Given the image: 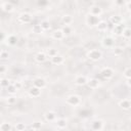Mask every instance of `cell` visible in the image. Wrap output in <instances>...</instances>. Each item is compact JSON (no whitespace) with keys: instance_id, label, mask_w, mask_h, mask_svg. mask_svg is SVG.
Here are the masks:
<instances>
[{"instance_id":"26","label":"cell","mask_w":131,"mask_h":131,"mask_svg":"<svg viewBox=\"0 0 131 131\" xmlns=\"http://www.w3.org/2000/svg\"><path fill=\"white\" fill-rule=\"evenodd\" d=\"M11 130H12V126L10 123L2 122V124L0 125V131H11Z\"/></svg>"},{"instance_id":"21","label":"cell","mask_w":131,"mask_h":131,"mask_svg":"<svg viewBox=\"0 0 131 131\" xmlns=\"http://www.w3.org/2000/svg\"><path fill=\"white\" fill-rule=\"evenodd\" d=\"M124 29H125V26H124L123 24H119V25H117V26H114L113 32H114L115 35H122Z\"/></svg>"},{"instance_id":"8","label":"cell","mask_w":131,"mask_h":131,"mask_svg":"<svg viewBox=\"0 0 131 131\" xmlns=\"http://www.w3.org/2000/svg\"><path fill=\"white\" fill-rule=\"evenodd\" d=\"M99 23V17L97 16H93L91 14H88L86 17V24L90 27H96L97 24Z\"/></svg>"},{"instance_id":"28","label":"cell","mask_w":131,"mask_h":131,"mask_svg":"<svg viewBox=\"0 0 131 131\" xmlns=\"http://www.w3.org/2000/svg\"><path fill=\"white\" fill-rule=\"evenodd\" d=\"M122 35H123V37L125 39H130V37H131V30H130V28L125 27V29L123 30Z\"/></svg>"},{"instance_id":"22","label":"cell","mask_w":131,"mask_h":131,"mask_svg":"<svg viewBox=\"0 0 131 131\" xmlns=\"http://www.w3.org/2000/svg\"><path fill=\"white\" fill-rule=\"evenodd\" d=\"M52 38L54 39V40H62L63 38H64V35L62 34V32H61V30H55L53 33H52Z\"/></svg>"},{"instance_id":"36","label":"cell","mask_w":131,"mask_h":131,"mask_svg":"<svg viewBox=\"0 0 131 131\" xmlns=\"http://www.w3.org/2000/svg\"><path fill=\"white\" fill-rule=\"evenodd\" d=\"M43 31H42V29H41V27H40V25L38 24V25H34L33 26V33H36V34H40V33H42Z\"/></svg>"},{"instance_id":"16","label":"cell","mask_w":131,"mask_h":131,"mask_svg":"<svg viewBox=\"0 0 131 131\" xmlns=\"http://www.w3.org/2000/svg\"><path fill=\"white\" fill-rule=\"evenodd\" d=\"M51 63H53V64H56V66H59V64H61L62 62H63V60H64V58H63V56L62 55H60V54H56L55 56H53V57H51Z\"/></svg>"},{"instance_id":"5","label":"cell","mask_w":131,"mask_h":131,"mask_svg":"<svg viewBox=\"0 0 131 131\" xmlns=\"http://www.w3.org/2000/svg\"><path fill=\"white\" fill-rule=\"evenodd\" d=\"M101 13H102V8L99 5H97V4L94 3L92 6H90V8H89V14H91L93 16L99 17L101 15Z\"/></svg>"},{"instance_id":"3","label":"cell","mask_w":131,"mask_h":131,"mask_svg":"<svg viewBox=\"0 0 131 131\" xmlns=\"http://www.w3.org/2000/svg\"><path fill=\"white\" fill-rule=\"evenodd\" d=\"M103 127H104V123L102 120H99V119L93 120L90 124V128L93 131H101L103 129Z\"/></svg>"},{"instance_id":"18","label":"cell","mask_w":131,"mask_h":131,"mask_svg":"<svg viewBox=\"0 0 131 131\" xmlns=\"http://www.w3.org/2000/svg\"><path fill=\"white\" fill-rule=\"evenodd\" d=\"M46 58H47V55H46V53H44V52H38V53L35 55V60H36L37 62H39V63L44 62V61L46 60Z\"/></svg>"},{"instance_id":"27","label":"cell","mask_w":131,"mask_h":131,"mask_svg":"<svg viewBox=\"0 0 131 131\" xmlns=\"http://www.w3.org/2000/svg\"><path fill=\"white\" fill-rule=\"evenodd\" d=\"M39 25H40L42 31H47V30L50 29V23H49L48 20H42Z\"/></svg>"},{"instance_id":"41","label":"cell","mask_w":131,"mask_h":131,"mask_svg":"<svg viewBox=\"0 0 131 131\" xmlns=\"http://www.w3.org/2000/svg\"><path fill=\"white\" fill-rule=\"evenodd\" d=\"M13 85L15 86V88H16V89H19V88L21 87V84H20L19 82H16V83H15V84H13Z\"/></svg>"},{"instance_id":"10","label":"cell","mask_w":131,"mask_h":131,"mask_svg":"<svg viewBox=\"0 0 131 131\" xmlns=\"http://www.w3.org/2000/svg\"><path fill=\"white\" fill-rule=\"evenodd\" d=\"M119 106L124 111H129L131 107V101L129 98H123L119 101Z\"/></svg>"},{"instance_id":"9","label":"cell","mask_w":131,"mask_h":131,"mask_svg":"<svg viewBox=\"0 0 131 131\" xmlns=\"http://www.w3.org/2000/svg\"><path fill=\"white\" fill-rule=\"evenodd\" d=\"M101 44L103 47H106V48H112L115 44V41L114 39L111 37V36H106V37H103L102 40H101Z\"/></svg>"},{"instance_id":"14","label":"cell","mask_w":131,"mask_h":131,"mask_svg":"<svg viewBox=\"0 0 131 131\" xmlns=\"http://www.w3.org/2000/svg\"><path fill=\"white\" fill-rule=\"evenodd\" d=\"M1 8H2V10L5 11V12H12L13 9H14V6H13L10 2L6 1V2H3V3L1 4Z\"/></svg>"},{"instance_id":"40","label":"cell","mask_w":131,"mask_h":131,"mask_svg":"<svg viewBox=\"0 0 131 131\" xmlns=\"http://www.w3.org/2000/svg\"><path fill=\"white\" fill-rule=\"evenodd\" d=\"M5 33L2 31V30H0V41H3V40H5Z\"/></svg>"},{"instance_id":"35","label":"cell","mask_w":131,"mask_h":131,"mask_svg":"<svg viewBox=\"0 0 131 131\" xmlns=\"http://www.w3.org/2000/svg\"><path fill=\"white\" fill-rule=\"evenodd\" d=\"M15 129H16L17 131H24V130L26 129V124H25V123H21V122L16 123V125H15Z\"/></svg>"},{"instance_id":"7","label":"cell","mask_w":131,"mask_h":131,"mask_svg":"<svg viewBox=\"0 0 131 131\" xmlns=\"http://www.w3.org/2000/svg\"><path fill=\"white\" fill-rule=\"evenodd\" d=\"M46 84H47V83H46V80L43 79V78H41V77H37V78H35L34 81H33L34 87H37V88H39V89L45 88V87H46Z\"/></svg>"},{"instance_id":"15","label":"cell","mask_w":131,"mask_h":131,"mask_svg":"<svg viewBox=\"0 0 131 131\" xmlns=\"http://www.w3.org/2000/svg\"><path fill=\"white\" fill-rule=\"evenodd\" d=\"M5 40H6V43L8 45H10V46L16 45L17 44V41H18V39H17V37L15 35H9L8 37L5 38Z\"/></svg>"},{"instance_id":"43","label":"cell","mask_w":131,"mask_h":131,"mask_svg":"<svg viewBox=\"0 0 131 131\" xmlns=\"http://www.w3.org/2000/svg\"><path fill=\"white\" fill-rule=\"evenodd\" d=\"M1 124H2V121H1V119H0V125H1Z\"/></svg>"},{"instance_id":"6","label":"cell","mask_w":131,"mask_h":131,"mask_svg":"<svg viewBox=\"0 0 131 131\" xmlns=\"http://www.w3.org/2000/svg\"><path fill=\"white\" fill-rule=\"evenodd\" d=\"M32 19H33V16L29 12H23L18 16V20L21 24H30L32 21Z\"/></svg>"},{"instance_id":"17","label":"cell","mask_w":131,"mask_h":131,"mask_svg":"<svg viewBox=\"0 0 131 131\" xmlns=\"http://www.w3.org/2000/svg\"><path fill=\"white\" fill-rule=\"evenodd\" d=\"M108 23L114 26H117L119 24H122V17L120 15H112L108 19Z\"/></svg>"},{"instance_id":"19","label":"cell","mask_w":131,"mask_h":131,"mask_svg":"<svg viewBox=\"0 0 131 131\" xmlns=\"http://www.w3.org/2000/svg\"><path fill=\"white\" fill-rule=\"evenodd\" d=\"M87 85H88V87L90 89H96L99 86V81L97 79H94V78L93 79H89L88 82H87Z\"/></svg>"},{"instance_id":"39","label":"cell","mask_w":131,"mask_h":131,"mask_svg":"<svg viewBox=\"0 0 131 131\" xmlns=\"http://www.w3.org/2000/svg\"><path fill=\"white\" fill-rule=\"evenodd\" d=\"M6 66L5 64H0V74H3L6 72Z\"/></svg>"},{"instance_id":"1","label":"cell","mask_w":131,"mask_h":131,"mask_svg":"<svg viewBox=\"0 0 131 131\" xmlns=\"http://www.w3.org/2000/svg\"><path fill=\"white\" fill-rule=\"evenodd\" d=\"M87 58L88 59H90V60H92V61H97V60H99L101 57H102V52L100 51V50H98V49H90V50H88V52H87Z\"/></svg>"},{"instance_id":"38","label":"cell","mask_w":131,"mask_h":131,"mask_svg":"<svg viewBox=\"0 0 131 131\" xmlns=\"http://www.w3.org/2000/svg\"><path fill=\"white\" fill-rule=\"evenodd\" d=\"M9 57V53L5 50H2L0 53V59H7Z\"/></svg>"},{"instance_id":"45","label":"cell","mask_w":131,"mask_h":131,"mask_svg":"<svg viewBox=\"0 0 131 131\" xmlns=\"http://www.w3.org/2000/svg\"><path fill=\"white\" fill-rule=\"evenodd\" d=\"M1 51H2V50H0V53H1Z\"/></svg>"},{"instance_id":"4","label":"cell","mask_w":131,"mask_h":131,"mask_svg":"<svg viewBox=\"0 0 131 131\" xmlns=\"http://www.w3.org/2000/svg\"><path fill=\"white\" fill-rule=\"evenodd\" d=\"M100 75H101V77H102L103 79L110 80V79L113 78V76H114V70H113L112 68H110V67H104V68L101 69Z\"/></svg>"},{"instance_id":"33","label":"cell","mask_w":131,"mask_h":131,"mask_svg":"<svg viewBox=\"0 0 131 131\" xmlns=\"http://www.w3.org/2000/svg\"><path fill=\"white\" fill-rule=\"evenodd\" d=\"M16 101H17V98H16V96H14V95H10V96L7 98V103L10 104V105L16 103Z\"/></svg>"},{"instance_id":"25","label":"cell","mask_w":131,"mask_h":131,"mask_svg":"<svg viewBox=\"0 0 131 131\" xmlns=\"http://www.w3.org/2000/svg\"><path fill=\"white\" fill-rule=\"evenodd\" d=\"M61 32H62V34H63L64 36L69 37V36H72V34H73V29H72L71 26H63V28L61 29Z\"/></svg>"},{"instance_id":"42","label":"cell","mask_w":131,"mask_h":131,"mask_svg":"<svg viewBox=\"0 0 131 131\" xmlns=\"http://www.w3.org/2000/svg\"><path fill=\"white\" fill-rule=\"evenodd\" d=\"M125 82H126V85H127L128 87H130V86H131V83H130V79H126V81H125Z\"/></svg>"},{"instance_id":"34","label":"cell","mask_w":131,"mask_h":131,"mask_svg":"<svg viewBox=\"0 0 131 131\" xmlns=\"http://www.w3.org/2000/svg\"><path fill=\"white\" fill-rule=\"evenodd\" d=\"M47 54H48L50 57H53V56H55V55L58 54V53H57V50H56V49H54V48H48V49H47Z\"/></svg>"},{"instance_id":"11","label":"cell","mask_w":131,"mask_h":131,"mask_svg":"<svg viewBox=\"0 0 131 131\" xmlns=\"http://www.w3.org/2000/svg\"><path fill=\"white\" fill-rule=\"evenodd\" d=\"M88 82V79L86 76H83V75H78L76 78H75V84L77 86H84L86 85Z\"/></svg>"},{"instance_id":"23","label":"cell","mask_w":131,"mask_h":131,"mask_svg":"<svg viewBox=\"0 0 131 131\" xmlns=\"http://www.w3.org/2000/svg\"><path fill=\"white\" fill-rule=\"evenodd\" d=\"M55 123H56V127H57L58 129H63V128H66V127H67V120H66V119H63V118L56 119Z\"/></svg>"},{"instance_id":"2","label":"cell","mask_w":131,"mask_h":131,"mask_svg":"<svg viewBox=\"0 0 131 131\" xmlns=\"http://www.w3.org/2000/svg\"><path fill=\"white\" fill-rule=\"evenodd\" d=\"M81 101H82L81 97L78 95H75V94H71L66 97V103L71 106H77L81 103Z\"/></svg>"},{"instance_id":"24","label":"cell","mask_w":131,"mask_h":131,"mask_svg":"<svg viewBox=\"0 0 131 131\" xmlns=\"http://www.w3.org/2000/svg\"><path fill=\"white\" fill-rule=\"evenodd\" d=\"M61 23H62L64 26H70V25L73 23V17H72L70 14H64V15L61 17Z\"/></svg>"},{"instance_id":"12","label":"cell","mask_w":131,"mask_h":131,"mask_svg":"<svg viewBox=\"0 0 131 131\" xmlns=\"http://www.w3.org/2000/svg\"><path fill=\"white\" fill-rule=\"evenodd\" d=\"M28 94H29V96H31V97H33V98H37V97H39V96L41 95V89H39V88L33 86V87H31V88L29 89Z\"/></svg>"},{"instance_id":"44","label":"cell","mask_w":131,"mask_h":131,"mask_svg":"<svg viewBox=\"0 0 131 131\" xmlns=\"http://www.w3.org/2000/svg\"><path fill=\"white\" fill-rule=\"evenodd\" d=\"M113 131H119V130H113Z\"/></svg>"},{"instance_id":"20","label":"cell","mask_w":131,"mask_h":131,"mask_svg":"<svg viewBox=\"0 0 131 131\" xmlns=\"http://www.w3.org/2000/svg\"><path fill=\"white\" fill-rule=\"evenodd\" d=\"M107 27H108V25H107L106 21H104V20H99V23H98L97 26H96V29H97L99 32H104V31L107 30Z\"/></svg>"},{"instance_id":"32","label":"cell","mask_w":131,"mask_h":131,"mask_svg":"<svg viewBox=\"0 0 131 131\" xmlns=\"http://www.w3.org/2000/svg\"><path fill=\"white\" fill-rule=\"evenodd\" d=\"M16 88H15V86L13 85V84H10L8 87H7V92L9 93V94H11V95H14V93L16 92Z\"/></svg>"},{"instance_id":"37","label":"cell","mask_w":131,"mask_h":131,"mask_svg":"<svg viewBox=\"0 0 131 131\" xmlns=\"http://www.w3.org/2000/svg\"><path fill=\"white\" fill-rule=\"evenodd\" d=\"M124 77L126 78V79H130L131 78V69L128 67V68H126L125 70H124Z\"/></svg>"},{"instance_id":"31","label":"cell","mask_w":131,"mask_h":131,"mask_svg":"<svg viewBox=\"0 0 131 131\" xmlns=\"http://www.w3.org/2000/svg\"><path fill=\"white\" fill-rule=\"evenodd\" d=\"M9 85H10V82H9V80H8V79L3 78V79H1V80H0V86H1V87L7 88Z\"/></svg>"},{"instance_id":"30","label":"cell","mask_w":131,"mask_h":131,"mask_svg":"<svg viewBox=\"0 0 131 131\" xmlns=\"http://www.w3.org/2000/svg\"><path fill=\"white\" fill-rule=\"evenodd\" d=\"M123 52H124V49H123L122 47H115L114 50H113V53H114L115 55H117V56L122 55Z\"/></svg>"},{"instance_id":"29","label":"cell","mask_w":131,"mask_h":131,"mask_svg":"<svg viewBox=\"0 0 131 131\" xmlns=\"http://www.w3.org/2000/svg\"><path fill=\"white\" fill-rule=\"evenodd\" d=\"M41 127H42V123L41 122H34L33 124H32V126H31V128H32V130L33 131H38V130H40L41 129Z\"/></svg>"},{"instance_id":"13","label":"cell","mask_w":131,"mask_h":131,"mask_svg":"<svg viewBox=\"0 0 131 131\" xmlns=\"http://www.w3.org/2000/svg\"><path fill=\"white\" fill-rule=\"evenodd\" d=\"M44 118L47 122H54V121H56V114L52 111H48L45 113Z\"/></svg>"}]
</instances>
